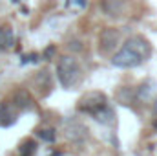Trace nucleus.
Returning <instances> with one entry per match:
<instances>
[{"mask_svg": "<svg viewBox=\"0 0 157 156\" xmlns=\"http://www.w3.org/2000/svg\"><path fill=\"white\" fill-rule=\"evenodd\" d=\"M57 79L64 88L77 86L82 79L80 64L73 55H62L57 63Z\"/></svg>", "mask_w": 157, "mask_h": 156, "instance_id": "nucleus-3", "label": "nucleus"}, {"mask_svg": "<svg viewBox=\"0 0 157 156\" xmlns=\"http://www.w3.org/2000/svg\"><path fill=\"white\" fill-rule=\"evenodd\" d=\"M152 55V46L144 37H130L122 44V48L112 57V64L115 68H135L143 64Z\"/></svg>", "mask_w": 157, "mask_h": 156, "instance_id": "nucleus-1", "label": "nucleus"}, {"mask_svg": "<svg viewBox=\"0 0 157 156\" xmlns=\"http://www.w3.org/2000/svg\"><path fill=\"white\" fill-rule=\"evenodd\" d=\"M64 130H66V136L71 140V142H80V140H84L86 138V127L77 121V119H68L66 121V125H64Z\"/></svg>", "mask_w": 157, "mask_h": 156, "instance_id": "nucleus-5", "label": "nucleus"}, {"mask_svg": "<svg viewBox=\"0 0 157 156\" xmlns=\"http://www.w3.org/2000/svg\"><path fill=\"white\" fill-rule=\"evenodd\" d=\"M35 151H37V143H35L33 140H26V142L18 147L20 156H33L35 154Z\"/></svg>", "mask_w": 157, "mask_h": 156, "instance_id": "nucleus-8", "label": "nucleus"}, {"mask_svg": "<svg viewBox=\"0 0 157 156\" xmlns=\"http://www.w3.org/2000/svg\"><path fill=\"white\" fill-rule=\"evenodd\" d=\"M15 44V33L7 26H0V50L11 48Z\"/></svg>", "mask_w": 157, "mask_h": 156, "instance_id": "nucleus-6", "label": "nucleus"}, {"mask_svg": "<svg viewBox=\"0 0 157 156\" xmlns=\"http://www.w3.org/2000/svg\"><path fill=\"white\" fill-rule=\"evenodd\" d=\"M53 53H55V46H49V48L46 50V53H44V57H48V59H49V57H51Z\"/></svg>", "mask_w": 157, "mask_h": 156, "instance_id": "nucleus-10", "label": "nucleus"}, {"mask_svg": "<svg viewBox=\"0 0 157 156\" xmlns=\"http://www.w3.org/2000/svg\"><path fill=\"white\" fill-rule=\"evenodd\" d=\"M154 114L157 116V97L154 99Z\"/></svg>", "mask_w": 157, "mask_h": 156, "instance_id": "nucleus-12", "label": "nucleus"}, {"mask_svg": "<svg viewBox=\"0 0 157 156\" xmlns=\"http://www.w3.org/2000/svg\"><path fill=\"white\" fill-rule=\"evenodd\" d=\"M37 136H39L42 142H48V143H53L55 142V130L53 129H40L39 132H37Z\"/></svg>", "mask_w": 157, "mask_h": 156, "instance_id": "nucleus-9", "label": "nucleus"}, {"mask_svg": "<svg viewBox=\"0 0 157 156\" xmlns=\"http://www.w3.org/2000/svg\"><path fill=\"white\" fill-rule=\"evenodd\" d=\"M70 44H73V48H75V50H82L80 42H77V40H73V42H70Z\"/></svg>", "mask_w": 157, "mask_h": 156, "instance_id": "nucleus-11", "label": "nucleus"}, {"mask_svg": "<svg viewBox=\"0 0 157 156\" xmlns=\"http://www.w3.org/2000/svg\"><path fill=\"white\" fill-rule=\"evenodd\" d=\"M78 110L91 114L97 121H102V123L113 121V112L106 103V96L101 92H88L86 96H82L78 101Z\"/></svg>", "mask_w": 157, "mask_h": 156, "instance_id": "nucleus-2", "label": "nucleus"}, {"mask_svg": "<svg viewBox=\"0 0 157 156\" xmlns=\"http://www.w3.org/2000/svg\"><path fill=\"white\" fill-rule=\"evenodd\" d=\"M15 107H18V109H31V107H33L31 96H29L26 90H18V92L15 94Z\"/></svg>", "mask_w": 157, "mask_h": 156, "instance_id": "nucleus-7", "label": "nucleus"}, {"mask_svg": "<svg viewBox=\"0 0 157 156\" xmlns=\"http://www.w3.org/2000/svg\"><path fill=\"white\" fill-rule=\"evenodd\" d=\"M119 44V31L115 28H104L99 35V50L102 53H110Z\"/></svg>", "mask_w": 157, "mask_h": 156, "instance_id": "nucleus-4", "label": "nucleus"}]
</instances>
